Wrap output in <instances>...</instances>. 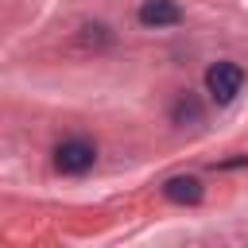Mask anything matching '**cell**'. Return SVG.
I'll use <instances>...</instances> for the list:
<instances>
[{"label": "cell", "instance_id": "6da1fadb", "mask_svg": "<svg viewBox=\"0 0 248 248\" xmlns=\"http://www.w3.org/2000/svg\"><path fill=\"white\" fill-rule=\"evenodd\" d=\"M240 85H244V70L236 62H213L205 70V89H209V97L217 105H232L236 93H240Z\"/></svg>", "mask_w": 248, "mask_h": 248}, {"label": "cell", "instance_id": "3957f363", "mask_svg": "<svg viewBox=\"0 0 248 248\" xmlns=\"http://www.w3.org/2000/svg\"><path fill=\"white\" fill-rule=\"evenodd\" d=\"M202 194H205V190H202V182H198L194 174H174V178L163 182V198L174 202V205H198Z\"/></svg>", "mask_w": 248, "mask_h": 248}, {"label": "cell", "instance_id": "7a4b0ae2", "mask_svg": "<svg viewBox=\"0 0 248 248\" xmlns=\"http://www.w3.org/2000/svg\"><path fill=\"white\" fill-rule=\"evenodd\" d=\"M93 163H97V147L89 140H62L54 147V167L62 174H85Z\"/></svg>", "mask_w": 248, "mask_h": 248}, {"label": "cell", "instance_id": "5b68a950", "mask_svg": "<svg viewBox=\"0 0 248 248\" xmlns=\"http://www.w3.org/2000/svg\"><path fill=\"white\" fill-rule=\"evenodd\" d=\"M202 116H205V112H202V101H198L190 89L174 97V105H170V120H174V124H182V128H186V124H202Z\"/></svg>", "mask_w": 248, "mask_h": 248}, {"label": "cell", "instance_id": "277c9868", "mask_svg": "<svg viewBox=\"0 0 248 248\" xmlns=\"http://www.w3.org/2000/svg\"><path fill=\"white\" fill-rule=\"evenodd\" d=\"M136 16H140L143 27H170V23L182 19V8L174 0H143Z\"/></svg>", "mask_w": 248, "mask_h": 248}]
</instances>
